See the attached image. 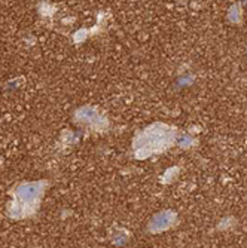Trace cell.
I'll return each instance as SVG.
<instances>
[{
    "label": "cell",
    "instance_id": "6da1fadb",
    "mask_svg": "<svg viewBox=\"0 0 247 248\" xmlns=\"http://www.w3.org/2000/svg\"><path fill=\"white\" fill-rule=\"evenodd\" d=\"M174 139L173 129L165 125H152L140 132L134 140V153L139 157L150 156L156 152L164 150Z\"/></svg>",
    "mask_w": 247,
    "mask_h": 248
},
{
    "label": "cell",
    "instance_id": "277c9868",
    "mask_svg": "<svg viewBox=\"0 0 247 248\" xmlns=\"http://www.w3.org/2000/svg\"><path fill=\"white\" fill-rule=\"evenodd\" d=\"M176 221V214L171 211H163L160 214H156L150 223H149V229L150 232H163L170 229Z\"/></svg>",
    "mask_w": 247,
    "mask_h": 248
},
{
    "label": "cell",
    "instance_id": "7a4b0ae2",
    "mask_svg": "<svg viewBox=\"0 0 247 248\" xmlns=\"http://www.w3.org/2000/svg\"><path fill=\"white\" fill-rule=\"evenodd\" d=\"M45 185L43 182H34V183H22L15 189V202L12 204L11 214L14 217H26L30 216L45 192Z\"/></svg>",
    "mask_w": 247,
    "mask_h": 248
},
{
    "label": "cell",
    "instance_id": "3957f363",
    "mask_svg": "<svg viewBox=\"0 0 247 248\" xmlns=\"http://www.w3.org/2000/svg\"><path fill=\"white\" fill-rule=\"evenodd\" d=\"M75 119L79 122V124H83V125H88L94 129H103L106 126V121L100 116V113L93 108V107H83V108H79L75 115Z\"/></svg>",
    "mask_w": 247,
    "mask_h": 248
}]
</instances>
